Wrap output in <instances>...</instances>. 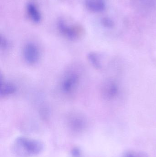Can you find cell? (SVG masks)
Returning <instances> with one entry per match:
<instances>
[{
  "mask_svg": "<svg viewBox=\"0 0 156 157\" xmlns=\"http://www.w3.org/2000/svg\"><path fill=\"white\" fill-rule=\"evenodd\" d=\"M44 149V144L39 140L24 136L17 137L14 142L13 150L19 157H30L39 155Z\"/></svg>",
  "mask_w": 156,
  "mask_h": 157,
  "instance_id": "6da1fadb",
  "label": "cell"
},
{
  "mask_svg": "<svg viewBox=\"0 0 156 157\" xmlns=\"http://www.w3.org/2000/svg\"><path fill=\"white\" fill-rule=\"evenodd\" d=\"M57 28L60 33L63 36L70 40H78L84 35V29L83 27L79 24L69 23L64 18L59 19Z\"/></svg>",
  "mask_w": 156,
  "mask_h": 157,
  "instance_id": "7a4b0ae2",
  "label": "cell"
},
{
  "mask_svg": "<svg viewBox=\"0 0 156 157\" xmlns=\"http://www.w3.org/2000/svg\"><path fill=\"white\" fill-rule=\"evenodd\" d=\"M137 6L143 9H149L154 6L155 0H135Z\"/></svg>",
  "mask_w": 156,
  "mask_h": 157,
  "instance_id": "8fae6325",
  "label": "cell"
},
{
  "mask_svg": "<svg viewBox=\"0 0 156 157\" xmlns=\"http://www.w3.org/2000/svg\"><path fill=\"white\" fill-rule=\"evenodd\" d=\"M67 119L69 126L73 132H80L86 128V119L81 113H71L70 114Z\"/></svg>",
  "mask_w": 156,
  "mask_h": 157,
  "instance_id": "5b68a950",
  "label": "cell"
},
{
  "mask_svg": "<svg viewBox=\"0 0 156 157\" xmlns=\"http://www.w3.org/2000/svg\"><path fill=\"white\" fill-rule=\"evenodd\" d=\"M86 8L93 13H100L105 7V0H84Z\"/></svg>",
  "mask_w": 156,
  "mask_h": 157,
  "instance_id": "ba28073f",
  "label": "cell"
},
{
  "mask_svg": "<svg viewBox=\"0 0 156 157\" xmlns=\"http://www.w3.org/2000/svg\"><path fill=\"white\" fill-rule=\"evenodd\" d=\"M102 23L104 26L109 28L112 27L114 25L113 22L108 18H104L103 20Z\"/></svg>",
  "mask_w": 156,
  "mask_h": 157,
  "instance_id": "4fadbf2b",
  "label": "cell"
},
{
  "mask_svg": "<svg viewBox=\"0 0 156 157\" xmlns=\"http://www.w3.org/2000/svg\"><path fill=\"white\" fill-rule=\"evenodd\" d=\"M72 157H81L80 150L78 149H74L71 151Z\"/></svg>",
  "mask_w": 156,
  "mask_h": 157,
  "instance_id": "5bb4252c",
  "label": "cell"
},
{
  "mask_svg": "<svg viewBox=\"0 0 156 157\" xmlns=\"http://www.w3.org/2000/svg\"><path fill=\"white\" fill-rule=\"evenodd\" d=\"M27 15L30 21L38 24L41 21L42 15L37 6L32 3L27 4L26 7Z\"/></svg>",
  "mask_w": 156,
  "mask_h": 157,
  "instance_id": "52a82bcc",
  "label": "cell"
},
{
  "mask_svg": "<svg viewBox=\"0 0 156 157\" xmlns=\"http://www.w3.org/2000/svg\"><path fill=\"white\" fill-rule=\"evenodd\" d=\"M125 157H134L132 155H131V154H129V155H127Z\"/></svg>",
  "mask_w": 156,
  "mask_h": 157,
  "instance_id": "9a60e30c",
  "label": "cell"
},
{
  "mask_svg": "<svg viewBox=\"0 0 156 157\" xmlns=\"http://www.w3.org/2000/svg\"><path fill=\"white\" fill-rule=\"evenodd\" d=\"M88 60L93 66L97 70L102 68V64L100 56L95 52H91L89 53L87 56Z\"/></svg>",
  "mask_w": 156,
  "mask_h": 157,
  "instance_id": "30bf717a",
  "label": "cell"
},
{
  "mask_svg": "<svg viewBox=\"0 0 156 157\" xmlns=\"http://www.w3.org/2000/svg\"><path fill=\"white\" fill-rule=\"evenodd\" d=\"M16 91V87L11 82L3 81L1 79L0 95L1 97H6L14 94Z\"/></svg>",
  "mask_w": 156,
  "mask_h": 157,
  "instance_id": "9c48e42d",
  "label": "cell"
},
{
  "mask_svg": "<svg viewBox=\"0 0 156 157\" xmlns=\"http://www.w3.org/2000/svg\"><path fill=\"white\" fill-rule=\"evenodd\" d=\"M23 56L27 63L34 64L37 63L40 59V51L36 44L30 42L24 47Z\"/></svg>",
  "mask_w": 156,
  "mask_h": 157,
  "instance_id": "277c9868",
  "label": "cell"
},
{
  "mask_svg": "<svg viewBox=\"0 0 156 157\" xmlns=\"http://www.w3.org/2000/svg\"><path fill=\"white\" fill-rule=\"evenodd\" d=\"M102 94L108 100L113 99L119 93V87L117 83L112 80L106 81L102 86Z\"/></svg>",
  "mask_w": 156,
  "mask_h": 157,
  "instance_id": "8992f818",
  "label": "cell"
},
{
  "mask_svg": "<svg viewBox=\"0 0 156 157\" xmlns=\"http://www.w3.org/2000/svg\"><path fill=\"white\" fill-rule=\"evenodd\" d=\"M80 81V75L78 72L71 71L66 74L60 85L62 92L67 95L73 94L78 88Z\"/></svg>",
  "mask_w": 156,
  "mask_h": 157,
  "instance_id": "3957f363",
  "label": "cell"
},
{
  "mask_svg": "<svg viewBox=\"0 0 156 157\" xmlns=\"http://www.w3.org/2000/svg\"><path fill=\"white\" fill-rule=\"evenodd\" d=\"M1 48L2 49H6L10 46V43L6 38L1 35Z\"/></svg>",
  "mask_w": 156,
  "mask_h": 157,
  "instance_id": "7c38bea8",
  "label": "cell"
}]
</instances>
